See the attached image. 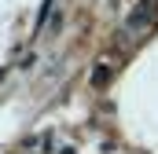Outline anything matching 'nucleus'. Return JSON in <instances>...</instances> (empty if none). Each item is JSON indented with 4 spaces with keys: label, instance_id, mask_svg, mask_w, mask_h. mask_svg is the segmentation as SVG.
Instances as JSON below:
<instances>
[{
    "label": "nucleus",
    "instance_id": "obj_1",
    "mask_svg": "<svg viewBox=\"0 0 158 154\" xmlns=\"http://www.w3.org/2000/svg\"><path fill=\"white\" fill-rule=\"evenodd\" d=\"M155 11H158V0H140V7H136L132 18H129V30H143V26L155 18Z\"/></svg>",
    "mask_w": 158,
    "mask_h": 154
}]
</instances>
